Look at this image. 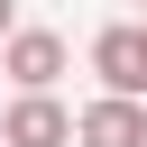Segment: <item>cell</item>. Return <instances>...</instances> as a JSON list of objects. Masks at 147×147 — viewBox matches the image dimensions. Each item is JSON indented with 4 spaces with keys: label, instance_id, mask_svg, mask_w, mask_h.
<instances>
[{
    "label": "cell",
    "instance_id": "7a4b0ae2",
    "mask_svg": "<svg viewBox=\"0 0 147 147\" xmlns=\"http://www.w3.org/2000/svg\"><path fill=\"white\" fill-rule=\"evenodd\" d=\"M0 147H74V110L55 92H18L0 119Z\"/></svg>",
    "mask_w": 147,
    "mask_h": 147
},
{
    "label": "cell",
    "instance_id": "8992f818",
    "mask_svg": "<svg viewBox=\"0 0 147 147\" xmlns=\"http://www.w3.org/2000/svg\"><path fill=\"white\" fill-rule=\"evenodd\" d=\"M138 55H147V18H138Z\"/></svg>",
    "mask_w": 147,
    "mask_h": 147
},
{
    "label": "cell",
    "instance_id": "5b68a950",
    "mask_svg": "<svg viewBox=\"0 0 147 147\" xmlns=\"http://www.w3.org/2000/svg\"><path fill=\"white\" fill-rule=\"evenodd\" d=\"M9 28H18V0H0V37H9Z\"/></svg>",
    "mask_w": 147,
    "mask_h": 147
},
{
    "label": "cell",
    "instance_id": "3957f363",
    "mask_svg": "<svg viewBox=\"0 0 147 147\" xmlns=\"http://www.w3.org/2000/svg\"><path fill=\"white\" fill-rule=\"evenodd\" d=\"M74 147H147V101H119V92L83 101L74 110Z\"/></svg>",
    "mask_w": 147,
    "mask_h": 147
},
{
    "label": "cell",
    "instance_id": "277c9868",
    "mask_svg": "<svg viewBox=\"0 0 147 147\" xmlns=\"http://www.w3.org/2000/svg\"><path fill=\"white\" fill-rule=\"evenodd\" d=\"M92 83L119 92V101H147V55H138V28H101L92 37Z\"/></svg>",
    "mask_w": 147,
    "mask_h": 147
},
{
    "label": "cell",
    "instance_id": "6da1fadb",
    "mask_svg": "<svg viewBox=\"0 0 147 147\" xmlns=\"http://www.w3.org/2000/svg\"><path fill=\"white\" fill-rule=\"evenodd\" d=\"M64 64H74V46H64L55 28H9V37H0V74H9L18 92H55Z\"/></svg>",
    "mask_w": 147,
    "mask_h": 147
}]
</instances>
